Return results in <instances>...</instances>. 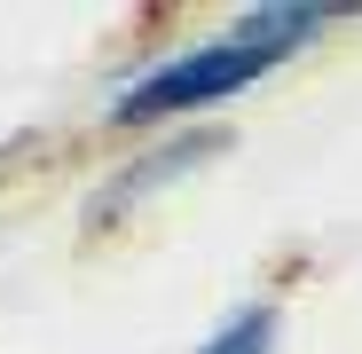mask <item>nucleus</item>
I'll list each match as a JSON object with an SVG mask.
<instances>
[{"label": "nucleus", "instance_id": "f257e3e1", "mask_svg": "<svg viewBox=\"0 0 362 354\" xmlns=\"http://www.w3.org/2000/svg\"><path fill=\"white\" fill-rule=\"evenodd\" d=\"M268 71H284L276 47H252L236 32H213V40H189L158 55V64H142L127 87H118L103 102V126L110 134H173V126H205V118L236 95H252Z\"/></svg>", "mask_w": 362, "mask_h": 354}, {"label": "nucleus", "instance_id": "f03ea898", "mask_svg": "<svg viewBox=\"0 0 362 354\" xmlns=\"http://www.w3.org/2000/svg\"><path fill=\"white\" fill-rule=\"evenodd\" d=\"M213 158H228V126H173L158 142H142L134 158H118L103 182L87 189V236H110V228H127L134 213H150L173 182H189V173H205Z\"/></svg>", "mask_w": 362, "mask_h": 354}, {"label": "nucleus", "instance_id": "7ed1b4c3", "mask_svg": "<svg viewBox=\"0 0 362 354\" xmlns=\"http://www.w3.org/2000/svg\"><path fill=\"white\" fill-rule=\"evenodd\" d=\"M354 8H331V0H260V8H236L221 32H236V40H252V47H276L284 64L291 55H308L331 24H346Z\"/></svg>", "mask_w": 362, "mask_h": 354}, {"label": "nucleus", "instance_id": "20e7f679", "mask_svg": "<svg viewBox=\"0 0 362 354\" xmlns=\"http://www.w3.org/2000/svg\"><path fill=\"white\" fill-rule=\"evenodd\" d=\"M284 346V307L276 300H236L189 354H276Z\"/></svg>", "mask_w": 362, "mask_h": 354}]
</instances>
